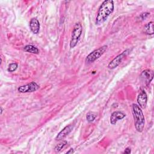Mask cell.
I'll list each match as a JSON object with an SVG mask.
<instances>
[{
  "mask_svg": "<svg viewBox=\"0 0 154 154\" xmlns=\"http://www.w3.org/2000/svg\"><path fill=\"white\" fill-rule=\"evenodd\" d=\"M114 2L112 0H105L100 5L96 17L95 23L97 25L102 24L113 12Z\"/></svg>",
  "mask_w": 154,
  "mask_h": 154,
  "instance_id": "obj_1",
  "label": "cell"
},
{
  "mask_svg": "<svg viewBox=\"0 0 154 154\" xmlns=\"http://www.w3.org/2000/svg\"><path fill=\"white\" fill-rule=\"evenodd\" d=\"M132 114L135 129L138 132H141L144 129L145 119L141 108L137 104H132Z\"/></svg>",
  "mask_w": 154,
  "mask_h": 154,
  "instance_id": "obj_2",
  "label": "cell"
},
{
  "mask_svg": "<svg viewBox=\"0 0 154 154\" xmlns=\"http://www.w3.org/2000/svg\"><path fill=\"white\" fill-rule=\"evenodd\" d=\"M82 25L79 22L76 23L73 26V29L72 33L71 39L70 42V48H73L76 46L80 38V37L82 34Z\"/></svg>",
  "mask_w": 154,
  "mask_h": 154,
  "instance_id": "obj_3",
  "label": "cell"
},
{
  "mask_svg": "<svg viewBox=\"0 0 154 154\" xmlns=\"http://www.w3.org/2000/svg\"><path fill=\"white\" fill-rule=\"evenodd\" d=\"M108 46L106 45H103L90 53L85 58V63L87 64L92 63L99 58H100L106 51Z\"/></svg>",
  "mask_w": 154,
  "mask_h": 154,
  "instance_id": "obj_4",
  "label": "cell"
},
{
  "mask_svg": "<svg viewBox=\"0 0 154 154\" xmlns=\"http://www.w3.org/2000/svg\"><path fill=\"white\" fill-rule=\"evenodd\" d=\"M129 51V49H127V50L123 51L120 54L118 55L117 57H116L111 61L109 62V63L108 65V67L109 69H114L116 68L121 63L123 58L128 54Z\"/></svg>",
  "mask_w": 154,
  "mask_h": 154,
  "instance_id": "obj_5",
  "label": "cell"
},
{
  "mask_svg": "<svg viewBox=\"0 0 154 154\" xmlns=\"http://www.w3.org/2000/svg\"><path fill=\"white\" fill-rule=\"evenodd\" d=\"M39 88V85L35 82H31L29 84L20 86L18 91L20 93H31L35 91Z\"/></svg>",
  "mask_w": 154,
  "mask_h": 154,
  "instance_id": "obj_6",
  "label": "cell"
},
{
  "mask_svg": "<svg viewBox=\"0 0 154 154\" xmlns=\"http://www.w3.org/2000/svg\"><path fill=\"white\" fill-rule=\"evenodd\" d=\"M140 77H141V79H142V81L145 82L146 85L148 86L153 79V72L152 70H149V69L144 70L141 73Z\"/></svg>",
  "mask_w": 154,
  "mask_h": 154,
  "instance_id": "obj_7",
  "label": "cell"
},
{
  "mask_svg": "<svg viewBox=\"0 0 154 154\" xmlns=\"http://www.w3.org/2000/svg\"><path fill=\"white\" fill-rule=\"evenodd\" d=\"M147 96L146 93L145 92L144 90H141L139 94L138 95L137 97V102H138V105L141 108H145L147 105Z\"/></svg>",
  "mask_w": 154,
  "mask_h": 154,
  "instance_id": "obj_8",
  "label": "cell"
},
{
  "mask_svg": "<svg viewBox=\"0 0 154 154\" xmlns=\"http://www.w3.org/2000/svg\"><path fill=\"white\" fill-rule=\"evenodd\" d=\"M126 117V114L122 111H114L110 117V123L112 125H116L118 120H122Z\"/></svg>",
  "mask_w": 154,
  "mask_h": 154,
  "instance_id": "obj_9",
  "label": "cell"
},
{
  "mask_svg": "<svg viewBox=\"0 0 154 154\" xmlns=\"http://www.w3.org/2000/svg\"><path fill=\"white\" fill-rule=\"evenodd\" d=\"M29 28L31 32L34 34H37L38 33L40 30V22L37 18H32L29 21Z\"/></svg>",
  "mask_w": 154,
  "mask_h": 154,
  "instance_id": "obj_10",
  "label": "cell"
},
{
  "mask_svg": "<svg viewBox=\"0 0 154 154\" xmlns=\"http://www.w3.org/2000/svg\"><path fill=\"white\" fill-rule=\"evenodd\" d=\"M72 129H73V126H72V125H68V126H66L58 134V135L55 137V140H63L72 131Z\"/></svg>",
  "mask_w": 154,
  "mask_h": 154,
  "instance_id": "obj_11",
  "label": "cell"
},
{
  "mask_svg": "<svg viewBox=\"0 0 154 154\" xmlns=\"http://www.w3.org/2000/svg\"><path fill=\"white\" fill-rule=\"evenodd\" d=\"M153 22H149L147 24H146L144 26V32L148 35H153Z\"/></svg>",
  "mask_w": 154,
  "mask_h": 154,
  "instance_id": "obj_12",
  "label": "cell"
},
{
  "mask_svg": "<svg viewBox=\"0 0 154 154\" xmlns=\"http://www.w3.org/2000/svg\"><path fill=\"white\" fill-rule=\"evenodd\" d=\"M23 50L25 52L31 53V54H38L39 53V50L37 47L32 45H26L23 48Z\"/></svg>",
  "mask_w": 154,
  "mask_h": 154,
  "instance_id": "obj_13",
  "label": "cell"
},
{
  "mask_svg": "<svg viewBox=\"0 0 154 154\" xmlns=\"http://www.w3.org/2000/svg\"><path fill=\"white\" fill-rule=\"evenodd\" d=\"M67 144V141H63L60 142V143L57 144L56 146L54 148V150L55 152H59L63 149V148Z\"/></svg>",
  "mask_w": 154,
  "mask_h": 154,
  "instance_id": "obj_14",
  "label": "cell"
},
{
  "mask_svg": "<svg viewBox=\"0 0 154 154\" xmlns=\"http://www.w3.org/2000/svg\"><path fill=\"white\" fill-rule=\"evenodd\" d=\"M96 117V114L93 112H88L87 114V116H86V119H87V120L88 122H93L95 119Z\"/></svg>",
  "mask_w": 154,
  "mask_h": 154,
  "instance_id": "obj_15",
  "label": "cell"
},
{
  "mask_svg": "<svg viewBox=\"0 0 154 154\" xmlns=\"http://www.w3.org/2000/svg\"><path fill=\"white\" fill-rule=\"evenodd\" d=\"M17 67H18L17 63H11V64H9L8 67V69H7V70H8V72H13L15 71V70L17 69Z\"/></svg>",
  "mask_w": 154,
  "mask_h": 154,
  "instance_id": "obj_16",
  "label": "cell"
},
{
  "mask_svg": "<svg viewBox=\"0 0 154 154\" xmlns=\"http://www.w3.org/2000/svg\"><path fill=\"white\" fill-rule=\"evenodd\" d=\"M150 13H147V12H146V13H143L142 14H140V17L142 20H145L149 16Z\"/></svg>",
  "mask_w": 154,
  "mask_h": 154,
  "instance_id": "obj_17",
  "label": "cell"
},
{
  "mask_svg": "<svg viewBox=\"0 0 154 154\" xmlns=\"http://www.w3.org/2000/svg\"><path fill=\"white\" fill-rule=\"evenodd\" d=\"M131 152V148L130 147H127L126 148V149L124 151V153H130Z\"/></svg>",
  "mask_w": 154,
  "mask_h": 154,
  "instance_id": "obj_18",
  "label": "cell"
},
{
  "mask_svg": "<svg viewBox=\"0 0 154 154\" xmlns=\"http://www.w3.org/2000/svg\"><path fill=\"white\" fill-rule=\"evenodd\" d=\"M74 152H75L74 150H73V149H70L69 151H67V152H66V153H73Z\"/></svg>",
  "mask_w": 154,
  "mask_h": 154,
  "instance_id": "obj_19",
  "label": "cell"
},
{
  "mask_svg": "<svg viewBox=\"0 0 154 154\" xmlns=\"http://www.w3.org/2000/svg\"><path fill=\"white\" fill-rule=\"evenodd\" d=\"M2 111H3L2 108V107H1V114H2Z\"/></svg>",
  "mask_w": 154,
  "mask_h": 154,
  "instance_id": "obj_20",
  "label": "cell"
}]
</instances>
